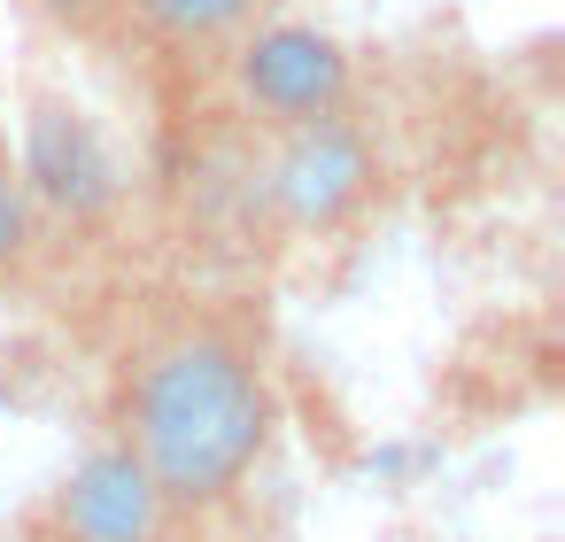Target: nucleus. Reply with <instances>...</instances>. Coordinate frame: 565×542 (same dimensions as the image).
I'll return each instance as SVG.
<instances>
[{
    "label": "nucleus",
    "mask_w": 565,
    "mask_h": 542,
    "mask_svg": "<svg viewBox=\"0 0 565 542\" xmlns=\"http://www.w3.org/2000/svg\"><path fill=\"white\" fill-rule=\"evenodd\" d=\"M279 418V364L248 295L148 302L109 364V442L156 480L186 534L248 511Z\"/></svg>",
    "instance_id": "1"
},
{
    "label": "nucleus",
    "mask_w": 565,
    "mask_h": 542,
    "mask_svg": "<svg viewBox=\"0 0 565 542\" xmlns=\"http://www.w3.org/2000/svg\"><path fill=\"white\" fill-rule=\"evenodd\" d=\"M186 527L156 496V480L102 434L17 527V542H179Z\"/></svg>",
    "instance_id": "5"
},
{
    "label": "nucleus",
    "mask_w": 565,
    "mask_h": 542,
    "mask_svg": "<svg viewBox=\"0 0 565 542\" xmlns=\"http://www.w3.org/2000/svg\"><path fill=\"white\" fill-rule=\"evenodd\" d=\"M217 102L241 117L248 140L302 132V125H326V117H349L356 109V55L326 24L271 17L217 71Z\"/></svg>",
    "instance_id": "2"
},
{
    "label": "nucleus",
    "mask_w": 565,
    "mask_h": 542,
    "mask_svg": "<svg viewBox=\"0 0 565 542\" xmlns=\"http://www.w3.org/2000/svg\"><path fill=\"white\" fill-rule=\"evenodd\" d=\"M256 194L287 233H341L380 202V140L364 109L256 140Z\"/></svg>",
    "instance_id": "3"
},
{
    "label": "nucleus",
    "mask_w": 565,
    "mask_h": 542,
    "mask_svg": "<svg viewBox=\"0 0 565 542\" xmlns=\"http://www.w3.org/2000/svg\"><path fill=\"white\" fill-rule=\"evenodd\" d=\"M40 248H47V233H40V210H32L24 171H17V140H9V125H0V287L24 279L40 264Z\"/></svg>",
    "instance_id": "7"
},
{
    "label": "nucleus",
    "mask_w": 565,
    "mask_h": 542,
    "mask_svg": "<svg viewBox=\"0 0 565 542\" xmlns=\"http://www.w3.org/2000/svg\"><path fill=\"white\" fill-rule=\"evenodd\" d=\"M271 17H279V0H117L109 40H132L163 86L202 102V94H217V71L233 63V47Z\"/></svg>",
    "instance_id": "6"
},
{
    "label": "nucleus",
    "mask_w": 565,
    "mask_h": 542,
    "mask_svg": "<svg viewBox=\"0 0 565 542\" xmlns=\"http://www.w3.org/2000/svg\"><path fill=\"white\" fill-rule=\"evenodd\" d=\"M17 140V171H24V194L40 210V233L47 225H102L125 210V163L109 148V132L63 102V94H32L24 125L9 132Z\"/></svg>",
    "instance_id": "4"
},
{
    "label": "nucleus",
    "mask_w": 565,
    "mask_h": 542,
    "mask_svg": "<svg viewBox=\"0 0 565 542\" xmlns=\"http://www.w3.org/2000/svg\"><path fill=\"white\" fill-rule=\"evenodd\" d=\"M17 9L40 17L63 40H109V9H117V0H17Z\"/></svg>",
    "instance_id": "8"
}]
</instances>
